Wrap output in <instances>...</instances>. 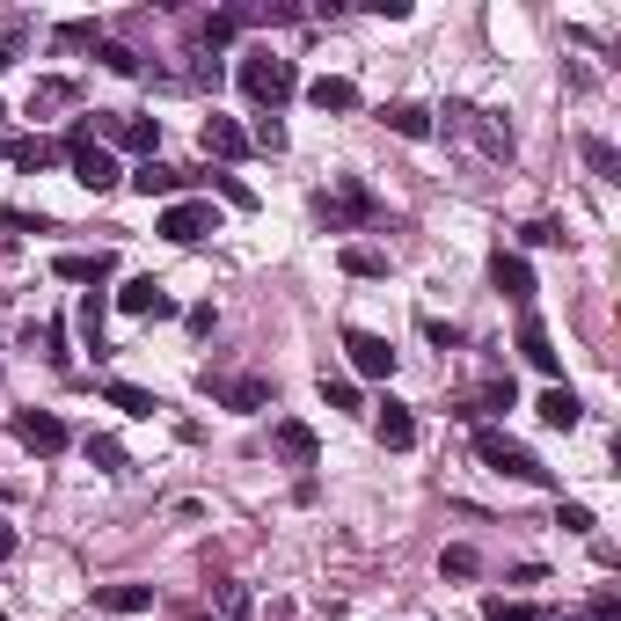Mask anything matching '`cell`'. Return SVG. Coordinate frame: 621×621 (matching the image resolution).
I'll return each instance as SVG.
<instances>
[{
    "label": "cell",
    "mask_w": 621,
    "mask_h": 621,
    "mask_svg": "<svg viewBox=\"0 0 621 621\" xmlns=\"http://www.w3.org/2000/svg\"><path fill=\"white\" fill-rule=\"evenodd\" d=\"M124 183H132L140 198H176L183 183H198V176H183V168H168V162H140L132 176H124Z\"/></svg>",
    "instance_id": "obj_16"
},
{
    "label": "cell",
    "mask_w": 621,
    "mask_h": 621,
    "mask_svg": "<svg viewBox=\"0 0 621 621\" xmlns=\"http://www.w3.org/2000/svg\"><path fill=\"white\" fill-rule=\"evenodd\" d=\"M51 45L59 51H88V45H103V23H59L51 29Z\"/></svg>",
    "instance_id": "obj_28"
},
{
    "label": "cell",
    "mask_w": 621,
    "mask_h": 621,
    "mask_svg": "<svg viewBox=\"0 0 621 621\" xmlns=\"http://www.w3.org/2000/svg\"><path fill=\"white\" fill-rule=\"evenodd\" d=\"M198 140H205V154H213V162H241V154H249V132H241L235 118H205V132H198Z\"/></svg>",
    "instance_id": "obj_17"
},
{
    "label": "cell",
    "mask_w": 621,
    "mask_h": 621,
    "mask_svg": "<svg viewBox=\"0 0 621 621\" xmlns=\"http://www.w3.org/2000/svg\"><path fill=\"white\" fill-rule=\"evenodd\" d=\"M344 351H351V373H366V381H387L395 373V344L373 330H344Z\"/></svg>",
    "instance_id": "obj_9"
},
{
    "label": "cell",
    "mask_w": 621,
    "mask_h": 621,
    "mask_svg": "<svg viewBox=\"0 0 621 621\" xmlns=\"http://www.w3.org/2000/svg\"><path fill=\"white\" fill-rule=\"evenodd\" d=\"M534 409H541V425H549V431H577V417H585L577 387H563V381H556V387H549V395H541Z\"/></svg>",
    "instance_id": "obj_21"
},
{
    "label": "cell",
    "mask_w": 621,
    "mask_h": 621,
    "mask_svg": "<svg viewBox=\"0 0 621 621\" xmlns=\"http://www.w3.org/2000/svg\"><path fill=\"white\" fill-rule=\"evenodd\" d=\"M118 308H124V314H140V322H168V314H176V292H168L162 278L146 271V278H124Z\"/></svg>",
    "instance_id": "obj_8"
},
{
    "label": "cell",
    "mask_w": 621,
    "mask_h": 621,
    "mask_svg": "<svg viewBox=\"0 0 621 621\" xmlns=\"http://www.w3.org/2000/svg\"><path fill=\"white\" fill-rule=\"evenodd\" d=\"M103 67H110V73H140V51H132V45H110V37H103Z\"/></svg>",
    "instance_id": "obj_37"
},
{
    "label": "cell",
    "mask_w": 621,
    "mask_h": 621,
    "mask_svg": "<svg viewBox=\"0 0 621 621\" xmlns=\"http://www.w3.org/2000/svg\"><path fill=\"white\" fill-rule=\"evenodd\" d=\"M110 271H118V256H110V249H96V256H88V249H67V256H51V278H67V286H103Z\"/></svg>",
    "instance_id": "obj_10"
},
{
    "label": "cell",
    "mask_w": 621,
    "mask_h": 621,
    "mask_svg": "<svg viewBox=\"0 0 621 621\" xmlns=\"http://www.w3.org/2000/svg\"><path fill=\"white\" fill-rule=\"evenodd\" d=\"M271 446H278L286 461H300V468H308V461L322 454V439H314V431L300 425V417H278V425H271Z\"/></svg>",
    "instance_id": "obj_19"
},
{
    "label": "cell",
    "mask_w": 621,
    "mask_h": 621,
    "mask_svg": "<svg viewBox=\"0 0 621 621\" xmlns=\"http://www.w3.org/2000/svg\"><path fill=\"white\" fill-rule=\"evenodd\" d=\"M556 621H571V614H556Z\"/></svg>",
    "instance_id": "obj_45"
},
{
    "label": "cell",
    "mask_w": 621,
    "mask_h": 621,
    "mask_svg": "<svg viewBox=\"0 0 621 621\" xmlns=\"http://www.w3.org/2000/svg\"><path fill=\"white\" fill-rule=\"evenodd\" d=\"M205 395H219L227 409H263V403H271V381H256V373H241V381H213V373H205Z\"/></svg>",
    "instance_id": "obj_18"
},
{
    "label": "cell",
    "mask_w": 621,
    "mask_h": 621,
    "mask_svg": "<svg viewBox=\"0 0 621 621\" xmlns=\"http://www.w3.org/2000/svg\"><path fill=\"white\" fill-rule=\"evenodd\" d=\"M336 263H344V278H387V256H381V249H366V241L336 249Z\"/></svg>",
    "instance_id": "obj_26"
},
{
    "label": "cell",
    "mask_w": 621,
    "mask_h": 621,
    "mask_svg": "<svg viewBox=\"0 0 621 621\" xmlns=\"http://www.w3.org/2000/svg\"><path fill=\"white\" fill-rule=\"evenodd\" d=\"M0 154H8V168H23V176H45V168L59 162V146H51L45 132H15V140L0 146Z\"/></svg>",
    "instance_id": "obj_12"
},
{
    "label": "cell",
    "mask_w": 621,
    "mask_h": 621,
    "mask_svg": "<svg viewBox=\"0 0 621 621\" xmlns=\"http://www.w3.org/2000/svg\"><path fill=\"white\" fill-rule=\"evenodd\" d=\"M431 132H446V140H468L476 154H490V162H512V132H504V124H490L476 103H446V110H431Z\"/></svg>",
    "instance_id": "obj_2"
},
{
    "label": "cell",
    "mask_w": 621,
    "mask_h": 621,
    "mask_svg": "<svg viewBox=\"0 0 621 621\" xmlns=\"http://www.w3.org/2000/svg\"><path fill=\"white\" fill-rule=\"evenodd\" d=\"M381 124H387V132H403V140H431V110H425V103H387Z\"/></svg>",
    "instance_id": "obj_24"
},
{
    "label": "cell",
    "mask_w": 621,
    "mask_h": 621,
    "mask_svg": "<svg viewBox=\"0 0 621 621\" xmlns=\"http://www.w3.org/2000/svg\"><path fill=\"white\" fill-rule=\"evenodd\" d=\"M59 103H73V81H37V88H29V118H37V110H59Z\"/></svg>",
    "instance_id": "obj_31"
},
{
    "label": "cell",
    "mask_w": 621,
    "mask_h": 621,
    "mask_svg": "<svg viewBox=\"0 0 621 621\" xmlns=\"http://www.w3.org/2000/svg\"><path fill=\"white\" fill-rule=\"evenodd\" d=\"M425 336L439 344V351H461V330H454V322H439V314H425Z\"/></svg>",
    "instance_id": "obj_39"
},
{
    "label": "cell",
    "mask_w": 621,
    "mask_h": 621,
    "mask_svg": "<svg viewBox=\"0 0 621 621\" xmlns=\"http://www.w3.org/2000/svg\"><path fill=\"white\" fill-rule=\"evenodd\" d=\"M88 461H96L103 476H124V446L118 439H88Z\"/></svg>",
    "instance_id": "obj_34"
},
{
    "label": "cell",
    "mask_w": 621,
    "mask_h": 621,
    "mask_svg": "<svg viewBox=\"0 0 621 621\" xmlns=\"http://www.w3.org/2000/svg\"><path fill=\"white\" fill-rule=\"evenodd\" d=\"M59 154L73 162V176H81L88 191H118V183H124V176H118V154L96 140V124H88V118L67 124V146H59Z\"/></svg>",
    "instance_id": "obj_3"
},
{
    "label": "cell",
    "mask_w": 621,
    "mask_h": 621,
    "mask_svg": "<svg viewBox=\"0 0 621 621\" xmlns=\"http://www.w3.org/2000/svg\"><path fill=\"white\" fill-rule=\"evenodd\" d=\"M103 140L154 162V146H162V118H103Z\"/></svg>",
    "instance_id": "obj_11"
},
{
    "label": "cell",
    "mask_w": 621,
    "mask_h": 621,
    "mask_svg": "<svg viewBox=\"0 0 621 621\" xmlns=\"http://www.w3.org/2000/svg\"><path fill=\"white\" fill-rule=\"evenodd\" d=\"M490 286L504 292V300H534V271H526V256H512V249H498V256H490Z\"/></svg>",
    "instance_id": "obj_13"
},
{
    "label": "cell",
    "mask_w": 621,
    "mask_h": 621,
    "mask_svg": "<svg viewBox=\"0 0 621 621\" xmlns=\"http://www.w3.org/2000/svg\"><path fill=\"white\" fill-rule=\"evenodd\" d=\"M213 191L227 198V205H241V213H256V191H249L241 176H227V168H219V176H213Z\"/></svg>",
    "instance_id": "obj_32"
},
{
    "label": "cell",
    "mask_w": 621,
    "mask_h": 621,
    "mask_svg": "<svg viewBox=\"0 0 621 621\" xmlns=\"http://www.w3.org/2000/svg\"><path fill=\"white\" fill-rule=\"evenodd\" d=\"M520 241H526V249H556V241H563V227H556V219H526Z\"/></svg>",
    "instance_id": "obj_36"
},
{
    "label": "cell",
    "mask_w": 621,
    "mask_h": 621,
    "mask_svg": "<svg viewBox=\"0 0 621 621\" xmlns=\"http://www.w3.org/2000/svg\"><path fill=\"white\" fill-rule=\"evenodd\" d=\"M482 614H490V621H549L541 607H526V599H504V593L482 599Z\"/></svg>",
    "instance_id": "obj_29"
},
{
    "label": "cell",
    "mask_w": 621,
    "mask_h": 621,
    "mask_svg": "<svg viewBox=\"0 0 621 621\" xmlns=\"http://www.w3.org/2000/svg\"><path fill=\"white\" fill-rule=\"evenodd\" d=\"M235 81H241V96L256 103L263 118H271V110H278V103H286L292 88H300V73H292V59H278V51H249V59L235 67Z\"/></svg>",
    "instance_id": "obj_1"
},
{
    "label": "cell",
    "mask_w": 621,
    "mask_h": 621,
    "mask_svg": "<svg viewBox=\"0 0 621 621\" xmlns=\"http://www.w3.org/2000/svg\"><path fill=\"white\" fill-rule=\"evenodd\" d=\"M0 621H8V614H0Z\"/></svg>",
    "instance_id": "obj_46"
},
{
    "label": "cell",
    "mask_w": 621,
    "mask_h": 621,
    "mask_svg": "<svg viewBox=\"0 0 621 621\" xmlns=\"http://www.w3.org/2000/svg\"><path fill=\"white\" fill-rule=\"evenodd\" d=\"M15 51H23V37H0V67H8V59H15Z\"/></svg>",
    "instance_id": "obj_44"
},
{
    "label": "cell",
    "mask_w": 621,
    "mask_h": 621,
    "mask_svg": "<svg viewBox=\"0 0 621 621\" xmlns=\"http://www.w3.org/2000/svg\"><path fill=\"white\" fill-rule=\"evenodd\" d=\"M593 621H621V593H607V585H599V593H593Z\"/></svg>",
    "instance_id": "obj_41"
},
{
    "label": "cell",
    "mask_w": 621,
    "mask_h": 621,
    "mask_svg": "<svg viewBox=\"0 0 621 621\" xmlns=\"http://www.w3.org/2000/svg\"><path fill=\"white\" fill-rule=\"evenodd\" d=\"M563 534H593V512L585 504H563Z\"/></svg>",
    "instance_id": "obj_42"
},
{
    "label": "cell",
    "mask_w": 621,
    "mask_h": 621,
    "mask_svg": "<svg viewBox=\"0 0 621 621\" xmlns=\"http://www.w3.org/2000/svg\"><path fill=\"white\" fill-rule=\"evenodd\" d=\"M308 103L322 118H351V110H359V88H351L344 73H322V81H308Z\"/></svg>",
    "instance_id": "obj_14"
},
{
    "label": "cell",
    "mask_w": 621,
    "mask_h": 621,
    "mask_svg": "<svg viewBox=\"0 0 621 621\" xmlns=\"http://www.w3.org/2000/svg\"><path fill=\"white\" fill-rule=\"evenodd\" d=\"M235 8H219V15H205V23H198V45H205V51H219V45H235Z\"/></svg>",
    "instance_id": "obj_27"
},
{
    "label": "cell",
    "mask_w": 621,
    "mask_h": 621,
    "mask_svg": "<svg viewBox=\"0 0 621 621\" xmlns=\"http://www.w3.org/2000/svg\"><path fill=\"white\" fill-rule=\"evenodd\" d=\"M373 431H381V446H395V454H403V446H417V417H409V403H395V395L381 403Z\"/></svg>",
    "instance_id": "obj_20"
},
{
    "label": "cell",
    "mask_w": 621,
    "mask_h": 621,
    "mask_svg": "<svg viewBox=\"0 0 621 621\" xmlns=\"http://www.w3.org/2000/svg\"><path fill=\"white\" fill-rule=\"evenodd\" d=\"M154 235H168L176 249H191V241H205V235H219V219H213V205H198V198H176L162 213V227Z\"/></svg>",
    "instance_id": "obj_6"
},
{
    "label": "cell",
    "mask_w": 621,
    "mask_h": 621,
    "mask_svg": "<svg viewBox=\"0 0 621 621\" xmlns=\"http://www.w3.org/2000/svg\"><path fill=\"white\" fill-rule=\"evenodd\" d=\"M504 409H512V381H482V395H476V417H504Z\"/></svg>",
    "instance_id": "obj_30"
},
{
    "label": "cell",
    "mask_w": 621,
    "mask_h": 621,
    "mask_svg": "<svg viewBox=\"0 0 621 621\" xmlns=\"http://www.w3.org/2000/svg\"><path fill=\"white\" fill-rule=\"evenodd\" d=\"M103 322H110V300H103V286L81 292V308H73V330L88 336V351H103Z\"/></svg>",
    "instance_id": "obj_25"
},
{
    "label": "cell",
    "mask_w": 621,
    "mask_h": 621,
    "mask_svg": "<svg viewBox=\"0 0 621 621\" xmlns=\"http://www.w3.org/2000/svg\"><path fill=\"white\" fill-rule=\"evenodd\" d=\"M476 461L482 468H498V476H512V482H549V468L526 454L520 439H504L498 425H476Z\"/></svg>",
    "instance_id": "obj_4"
},
{
    "label": "cell",
    "mask_w": 621,
    "mask_h": 621,
    "mask_svg": "<svg viewBox=\"0 0 621 621\" xmlns=\"http://www.w3.org/2000/svg\"><path fill=\"white\" fill-rule=\"evenodd\" d=\"M314 213L330 219V235H344V227H366V219H381V198L366 191L359 176H344L336 191H322V198H314Z\"/></svg>",
    "instance_id": "obj_5"
},
{
    "label": "cell",
    "mask_w": 621,
    "mask_h": 621,
    "mask_svg": "<svg viewBox=\"0 0 621 621\" xmlns=\"http://www.w3.org/2000/svg\"><path fill=\"white\" fill-rule=\"evenodd\" d=\"M439 571H446V577H476L482 563H476V549H446V556H439Z\"/></svg>",
    "instance_id": "obj_38"
},
{
    "label": "cell",
    "mask_w": 621,
    "mask_h": 621,
    "mask_svg": "<svg viewBox=\"0 0 621 621\" xmlns=\"http://www.w3.org/2000/svg\"><path fill=\"white\" fill-rule=\"evenodd\" d=\"M520 359L556 381V344H549V322H541V314H520Z\"/></svg>",
    "instance_id": "obj_15"
},
{
    "label": "cell",
    "mask_w": 621,
    "mask_h": 621,
    "mask_svg": "<svg viewBox=\"0 0 621 621\" xmlns=\"http://www.w3.org/2000/svg\"><path fill=\"white\" fill-rule=\"evenodd\" d=\"M8 556H15V526H0V563H8Z\"/></svg>",
    "instance_id": "obj_43"
},
{
    "label": "cell",
    "mask_w": 621,
    "mask_h": 621,
    "mask_svg": "<svg viewBox=\"0 0 621 621\" xmlns=\"http://www.w3.org/2000/svg\"><path fill=\"white\" fill-rule=\"evenodd\" d=\"M249 146H263V154H286V124H278V118H256Z\"/></svg>",
    "instance_id": "obj_35"
},
{
    "label": "cell",
    "mask_w": 621,
    "mask_h": 621,
    "mask_svg": "<svg viewBox=\"0 0 621 621\" xmlns=\"http://www.w3.org/2000/svg\"><path fill=\"white\" fill-rule=\"evenodd\" d=\"M322 403L330 409H359V387L344 381V373H322Z\"/></svg>",
    "instance_id": "obj_33"
},
{
    "label": "cell",
    "mask_w": 621,
    "mask_h": 621,
    "mask_svg": "<svg viewBox=\"0 0 621 621\" xmlns=\"http://www.w3.org/2000/svg\"><path fill=\"white\" fill-rule=\"evenodd\" d=\"M585 162H593L599 176H614V168H621V162H614V146H607V140H585Z\"/></svg>",
    "instance_id": "obj_40"
},
{
    "label": "cell",
    "mask_w": 621,
    "mask_h": 621,
    "mask_svg": "<svg viewBox=\"0 0 621 621\" xmlns=\"http://www.w3.org/2000/svg\"><path fill=\"white\" fill-rule=\"evenodd\" d=\"M8 431H15V439H23L29 454H67V425H59V417H51V409H15V417H8Z\"/></svg>",
    "instance_id": "obj_7"
},
{
    "label": "cell",
    "mask_w": 621,
    "mask_h": 621,
    "mask_svg": "<svg viewBox=\"0 0 621 621\" xmlns=\"http://www.w3.org/2000/svg\"><path fill=\"white\" fill-rule=\"evenodd\" d=\"M96 607L103 614H146L154 607V585H96Z\"/></svg>",
    "instance_id": "obj_23"
},
{
    "label": "cell",
    "mask_w": 621,
    "mask_h": 621,
    "mask_svg": "<svg viewBox=\"0 0 621 621\" xmlns=\"http://www.w3.org/2000/svg\"><path fill=\"white\" fill-rule=\"evenodd\" d=\"M103 403L124 409V417H154V409H162V395H154V387H140V381H103Z\"/></svg>",
    "instance_id": "obj_22"
}]
</instances>
